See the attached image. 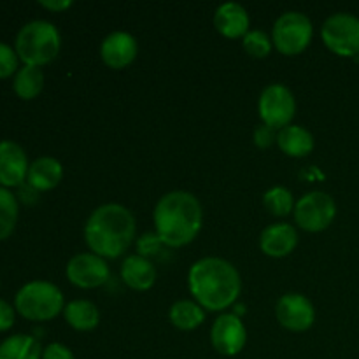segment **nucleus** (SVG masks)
Listing matches in <instances>:
<instances>
[{
    "mask_svg": "<svg viewBox=\"0 0 359 359\" xmlns=\"http://www.w3.org/2000/svg\"><path fill=\"white\" fill-rule=\"evenodd\" d=\"M258 111L263 125H269L276 130L286 128L297 111L293 91L284 84H270L262 91Z\"/></svg>",
    "mask_w": 359,
    "mask_h": 359,
    "instance_id": "obj_9",
    "label": "nucleus"
},
{
    "mask_svg": "<svg viewBox=\"0 0 359 359\" xmlns=\"http://www.w3.org/2000/svg\"><path fill=\"white\" fill-rule=\"evenodd\" d=\"M277 144L287 156H307L314 149V137L304 126L290 125L277 133Z\"/></svg>",
    "mask_w": 359,
    "mask_h": 359,
    "instance_id": "obj_19",
    "label": "nucleus"
},
{
    "mask_svg": "<svg viewBox=\"0 0 359 359\" xmlns=\"http://www.w3.org/2000/svg\"><path fill=\"white\" fill-rule=\"evenodd\" d=\"M63 177V167L51 156H41L28 167V186L35 191H49L56 188Z\"/></svg>",
    "mask_w": 359,
    "mask_h": 359,
    "instance_id": "obj_17",
    "label": "nucleus"
},
{
    "mask_svg": "<svg viewBox=\"0 0 359 359\" xmlns=\"http://www.w3.org/2000/svg\"><path fill=\"white\" fill-rule=\"evenodd\" d=\"M277 321L291 332H305L314 325L316 311L312 302L300 293H287L276 305Z\"/></svg>",
    "mask_w": 359,
    "mask_h": 359,
    "instance_id": "obj_12",
    "label": "nucleus"
},
{
    "mask_svg": "<svg viewBox=\"0 0 359 359\" xmlns=\"http://www.w3.org/2000/svg\"><path fill=\"white\" fill-rule=\"evenodd\" d=\"M39 4L49 11H63V9H69V7L72 6L70 0H41Z\"/></svg>",
    "mask_w": 359,
    "mask_h": 359,
    "instance_id": "obj_31",
    "label": "nucleus"
},
{
    "mask_svg": "<svg viewBox=\"0 0 359 359\" xmlns=\"http://www.w3.org/2000/svg\"><path fill=\"white\" fill-rule=\"evenodd\" d=\"M210 342L223 356H237L248 342L244 323L235 314L219 316L210 330Z\"/></svg>",
    "mask_w": 359,
    "mask_h": 359,
    "instance_id": "obj_11",
    "label": "nucleus"
},
{
    "mask_svg": "<svg viewBox=\"0 0 359 359\" xmlns=\"http://www.w3.org/2000/svg\"><path fill=\"white\" fill-rule=\"evenodd\" d=\"M139 53L135 37L128 32H112L104 39L100 46V56L111 69H125L135 60Z\"/></svg>",
    "mask_w": 359,
    "mask_h": 359,
    "instance_id": "obj_14",
    "label": "nucleus"
},
{
    "mask_svg": "<svg viewBox=\"0 0 359 359\" xmlns=\"http://www.w3.org/2000/svg\"><path fill=\"white\" fill-rule=\"evenodd\" d=\"M202 205L193 193L170 191L161 196L154 209V226L161 244L181 248L189 244L202 228Z\"/></svg>",
    "mask_w": 359,
    "mask_h": 359,
    "instance_id": "obj_3",
    "label": "nucleus"
},
{
    "mask_svg": "<svg viewBox=\"0 0 359 359\" xmlns=\"http://www.w3.org/2000/svg\"><path fill=\"white\" fill-rule=\"evenodd\" d=\"M323 41L339 56L359 55V18L349 13L332 14L323 25Z\"/></svg>",
    "mask_w": 359,
    "mask_h": 359,
    "instance_id": "obj_7",
    "label": "nucleus"
},
{
    "mask_svg": "<svg viewBox=\"0 0 359 359\" xmlns=\"http://www.w3.org/2000/svg\"><path fill=\"white\" fill-rule=\"evenodd\" d=\"M42 351L35 337L18 333L0 344V359H42Z\"/></svg>",
    "mask_w": 359,
    "mask_h": 359,
    "instance_id": "obj_20",
    "label": "nucleus"
},
{
    "mask_svg": "<svg viewBox=\"0 0 359 359\" xmlns=\"http://www.w3.org/2000/svg\"><path fill=\"white\" fill-rule=\"evenodd\" d=\"M13 88L14 93L23 100H32L37 97L44 88V74H42L41 67L23 65L21 69H18V72L14 74Z\"/></svg>",
    "mask_w": 359,
    "mask_h": 359,
    "instance_id": "obj_22",
    "label": "nucleus"
},
{
    "mask_svg": "<svg viewBox=\"0 0 359 359\" xmlns=\"http://www.w3.org/2000/svg\"><path fill=\"white\" fill-rule=\"evenodd\" d=\"M172 325L175 328L182 330V332H189V330L198 328L205 319V312L198 304L191 300H179L175 302L168 312Z\"/></svg>",
    "mask_w": 359,
    "mask_h": 359,
    "instance_id": "obj_23",
    "label": "nucleus"
},
{
    "mask_svg": "<svg viewBox=\"0 0 359 359\" xmlns=\"http://www.w3.org/2000/svg\"><path fill=\"white\" fill-rule=\"evenodd\" d=\"M28 160L23 147L13 140H0V186H21L28 175Z\"/></svg>",
    "mask_w": 359,
    "mask_h": 359,
    "instance_id": "obj_13",
    "label": "nucleus"
},
{
    "mask_svg": "<svg viewBox=\"0 0 359 359\" xmlns=\"http://www.w3.org/2000/svg\"><path fill=\"white\" fill-rule=\"evenodd\" d=\"M244 49L255 58H265L272 49V41L263 30H249L244 35Z\"/></svg>",
    "mask_w": 359,
    "mask_h": 359,
    "instance_id": "obj_26",
    "label": "nucleus"
},
{
    "mask_svg": "<svg viewBox=\"0 0 359 359\" xmlns=\"http://www.w3.org/2000/svg\"><path fill=\"white\" fill-rule=\"evenodd\" d=\"M121 277L132 290L147 291L156 280V269L146 256L132 255L123 262Z\"/></svg>",
    "mask_w": 359,
    "mask_h": 359,
    "instance_id": "obj_18",
    "label": "nucleus"
},
{
    "mask_svg": "<svg viewBox=\"0 0 359 359\" xmlns=\"http://www.w3.org/2000/svg\"><path fill=\"white\" fill-rule=\"evenodd\" d=\"M42 359H76L72 351L63 344H49L44 351H42Z\"/></svg>",
    "mask_w": 359,
    "mask_h": 359,
    "instance_id": "obj_29",
    "label": "nucleus"
},
{
    "mask_svg": "<svg viewBox=\"0 0 359 359\" xmlns=\"http://www.w3.org/2000/svg\"><path fill=\"white\" fill-rule=\"evenodd\" d=\"M135 237V217L119 203L97 207L88 217L84 238L91 252L100 258H119Z\"/></svg>",
    "mask_w": 359,
    "mask_h": 359,
    "instance_id": "obj_2",
    "label": "nucleus"
},
{
    "mask_svg": "<svg viewBox=\"0 0 359 359\" xmlns=\"http://www.w3.org/2000/svg\"><path fill=\"white\" fill-rule=\"evenodd\" d=\"M312 21L309 20L307 14L298 13V11H290L277 18L272 30V42L279 53L287 56L300 55L312 41Z\"/></svg>",
    "mask_w": 359,
    "mask_h": 359,
    "instance_id": "obj_6",
    "label": "nucleus"
},
{
    "mask_svg": "<svg viewBox=\"0 0 359 359\" xmlns=\"http://www.w3.org/2000/svg\"><path fill=\"white\" fill-rule=\"evenodd\" d=\"M263 203H265L266 209L273 214V216H287L291 210H294V202L293 195L287 188L283 186H276V188H270L269 191L263 195Z\"/></svg>",
    "mask_w": 359,
    "mask_h": 359,
    "instance_id": "obj_25",
    "label": "nucleus"
},
{
    "mask_svg": "<svg viewBox=\"0 0 359 359\" xmlns=\"http://www.w3.org/2000/svg\"><path fill=\"white\" fill-rule=\"evenodd\" d=\"M276 140H277L276 128H272V126L262 125L255 130V142L258 147H263V149H265V147L272 146Z\"/></svg>",
    "mask_w": 359,
    "mask_h": 359,
    "instance_id": "obj_28",
    "label": "nucleus"
},
{
    "mask_svg": "<svg viewBox=\"0 0 359 359\" xmlns=\"http://www.w3.org/2000/svg\"><path fill=\"white\" fill-rule=\"evenodd\" d=\"M188 284L196 304L214 312L235 304L242 287L237 269L226 259L214 256L193 263L188 273Z\"/></svg>",
    "mask_w": 359,
    "mask_h": 359,
    "instance_id": "obj_1",
    "label": "nucleus"
},
{
    "mask_svg": "<svg viewBox=\"0 0 359 359\" xmlns=\"http://www.w3.org/2000/svg\"><path fill=\"white\" fill-rule=\"evenodd\" d=\"M214 25L217 32L228 39L242 37L249 32V14L244 6L237 2H224L214 13Z\"/></svg>",
    "mask_w": 359,
    "mask_h": 359,
    "instance_id": "obj_16",
    "label": "nucleus"
},
{
    "mask_svg": "<svg viewBox=\"0 0 359 359\" xmlns=\"http://www.w3.org/2000/svg\"><path fill=\"white\" fill-rule=\"evenodd\" d=\"M14 319H16V309L6 300H0V333L13 328Z\"/></svg>",
    "mask_w": 359,
    "mask_h": 359,
    "instance_id": "obj_30",
    "label": "nucleus"
},
{
    "mask_svg": "<svg viewBox=\"0 0 359 359\" xmlns=\"http://www.w3.org/2000/svg\"><path fill=\"white\" fill-rule=\"evenodd\" d=\"M335 216V200L325 191H311L294 203V221L307 231L326 230Z\"/></svg>",
    "mask_w": 359,
    "mask_h": 359,
    "instance_id": "obj_8",
    "label": "nucleus"
},
{
    "mask_svg": "<svg viewBox=\"0 0 359 359\" xmlns=\"http://www.w3.org/2000/svg\"><path fill=\"white\" fill-rule=\"evenodd\" d=\"M67 277L83 290H93L109 280V266L104 258L93 252H81L67 263Z\"/></svg>",
    "mask_w": 359,
    "mask_h": 359,
    "instance_id": "obj_10",
    "label": "nucleus"
},
{
    "mask_svg": "<svg viewBox=\"0 0 359 359\" xmlns=\"http://www.w3.org/2000/svg\"><path fill=\"white\" fill-rule=\"evenodd\" d=\"M62 48L58 28L46 20L28 21L20 28L14 41L16 55L25 65L42 67L53 62Z\"/></svg>",
    "mask_w": 359,
    "mask_h": 359,
    "instance_id": "obj_4",
    "label": "nucleus"
},
{
    "mask_svg": "<svg viewBox=\"0 0 359 359\" xmlns=\"http://www.w3.org/2000/svg\"><path fill=\"white\" fill-rule=\"evenodd\" d=\"M298 244V233L290 223H276L266 226L259 235V248L272 258H284Z\"/></svg>",
    "mask_w": 359,
    "mask_h": 359,
    "instance_id": "obj_15",
    "label": "nucleus"
},
{
    "mask_svg": "<svg viewBox=\"0 0 359 359\" xmlns=\"http://www.w3.org/2000/svg\"><path fill=\"white\" fill-rule=\"evenodd\" d=\"M18 60L20 58L16 55V49L0 41V79H6L18 72Z\"/></svg>",
    "mask_w": 359,
    "mask_h": 359,
    "instance_id": "obj_27",
    "label": "nucleus"
},
{
    "mask_svg": "<svg viewBox=\"0 0 359 359\" xmlns=\"http://www.w3.org/2000/svg\"><path fill=\"white\" fill-rule=\"evenodd\" d=\"M20 205L18 198L7 188L0 186V241H6L16 228Z\"/></svg>",
    "mask_w": 359,
    "mask_h": 359,
    "instance_id": "obj_24",
    "label": "nucleus"
},
{
    "mask_svg": "<svg viewBox=\"0 0 359 359\" xmlns=\"http://www.w3.org/2000/svg\"><path fill=\"white\" fill-rule=\"evenodd\" d=\"M14 309L28 321H49L65 309V300L53 283L32 280L16 293Z\"/></svg>",
    "mask_w": 359,
    "mask_h": 359,
    "instance_id": "obj_5",
    "label": "nucleus"
},
{
    "mask_svg": "<svg viewBox=\"0 0 359 359\" xmlns=\"http://www.w3.org/2000/svg\"><path fill=\"white\" fill-rule=\"evenodd\" d=\"M65 321L77 332H90L97 328L100 321V314L93 302L90 300H74L63 309Z\"/></svg>",
    "mask_w": 359,
    "mask_h": 359,
    "instance_id": "obj_21",
    "label": "nucleus"
}]
</instances>
